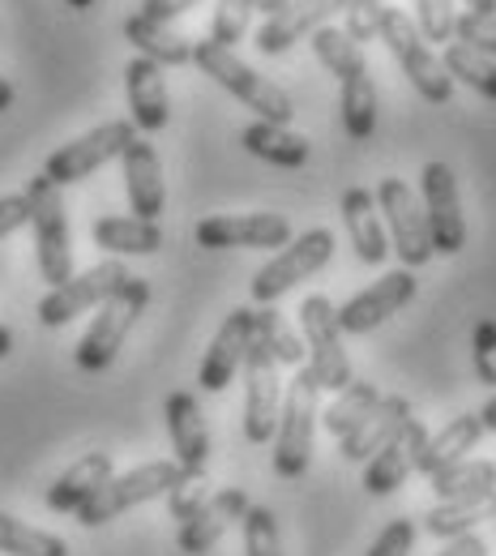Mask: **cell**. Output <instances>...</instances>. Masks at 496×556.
I'll return each mask as SVG.
<instances>
[{
  "label": "cell",
  "instance_id": "26",
  "mask_svg": "<svg viewBox=\"0 0 496 556\" xmlns=\"http://www.w3.org/2000/svg\"><path fill=\"white\" fill-rule=\"evenodd\" d=\"M343 223H347V231H352V244H355V257L364 262V266H381L385 257H390V236H385V227H381V218H377V193H368V189H347L343 193Z\"/></svg>",
  "mask_w": 496,
  "mask_h": 556
},
{
  "label": "cell",
  "instance_id": "24",
  "mask_svg": "<svg viewBox=\"0 0 496 556\" xmlns=\"http://www.w3.org/2000/svg\"><path fill=\"white\" fill-rule=\"evenodd\" d=\"M480 437H484V419H480V412H475V416L467 412V416L449 419L441 432H432V437L424 441L416 471L432 480V476H441V471H449V467L467 463V454L480 445Z\"/></svg>",
  "mask_w": 496,
  "mask_h": 556
},
{
  "label": "cell",
  "instance_id": "11",
  "mask_svg": "<svg viewBox=\"0 0 496 556\" xmlns=\"http://www.w3.org/2000/svg\"><path fill=\"white\" fill-rule=\"evenodd\" d=\"M279 359L253 339L244 355V437L249 445L275 441L279 412H283V381H279Z\"/></svg>",
  "mask_w": 496,
  "mask_h": 556
},
{
  "label": "cell",
  "instance_id": "34",
  "mask_svg": "<svg viewBox=\"0 0 496 556\" xmlns=\"http://www.w3.org/2000/svg\"><path fill=\"white\" fill-rule=\"evenodd\" d=\"M253 339L279 359V368H304L308 364L304 339H295V330L287 326V317L275 313L270 304H262V313H253Z\"/></svg>",
  "mask_w": 496,
  "mask_h": 556
},
{
  "label": "cell",
  "instance_id": "2",
  "mask_svg": "<svg viewBox=\"0 0 496 556\" xmlns=\"http://www.w3.org/2000/svg\"><path fill=\"white\" fill-rule=\"evenodd\" d=\"M145 304H150V282L138 275H129V282H125L120 291H112V295L99 304L90 330L81 334V343L73 351L77 368H81V372H103V368H112V359L120 355V348H125L129 330L138 326Z\"/></svg>",
  "mask_w": 496,
  "mask_h": 556
},
{
  "label": "cell",
  "instance_id": "20",
  "mask_svg": "<svg viewBox=\"0 0 496 556\" xmlns=\"http://www.w3.org/2000/svg\"><path fill=\"white\" fill-rule=\"evenodd\" d=\"M244 509H249V496H244V488H222V492H214L206 496V505L189 518V522H180V535H176V544H180V553L185 556H206L227 535V527H236L240 518H244Z\"/></svg>",
  "mask_w": 496,
  "mask_h": 556
},
{
  "label": "cell",
  "instance_id": "9",
  "mask_svg": "<svg viewBox=\"0 0 496 556\" xmlns=\"http://www.w3.org/2000/svg\"><path fill=\"white\" fill-rule=\"evenodd\" d=\"M330 257H334V236L326 227H313V231L295 236L291 244H283V253L253 275L249 291H253L257 304H275V300H283L295 282H304V278H313L317 270H326Z\"/></svg>",
  "mask_w": 496,
  "mask_h": 556
},
{
  "label": "cell",
  "instance_id": "33",
  "mask_svg": "<svg viewBox=\"0 0 496 556\" xmlns=\"http://www.w3.org/2000/svg\"><path fill=\"white\" fill-rule=\"evenodd\" d=\"M377 403H381V390H377L372 381H364V377H359V381L352 377V386H343V390L330 399V407L321 412L317 424H321L330 437H339V441H343V437H347V432H352L355 424L368 416Z\"/></svg>",
  "mask_w": 496,
  "mask_h": 556
},
{
  "label": "cell",
  "instance_id": "37",
  "mask_svg": "<svg viewBox=\"0 0 496 556\" xmlns=\"http://www.w3.org/2000/svg\"><path fill=\"white\" fill-rule=\"evenodd\" d=\"M308 39H313V56L321 61V70H330V77H339V81H343L347 73L359 70V65H368L364 52H359V43H352V35L339 30V26H321V30H313Z\"/></svg>",
  "mask_w": 496,
  "mask_h": 556
},
{
  "label": "cell",
  "instance_id": "13",
  "mask_svg": "<svg viewBox=\"0 0 496 556\" xmlns=\"http://www.w3.org/2000/svg\"><path fill=\"white\" fill-rule=\"evenodd\" d=\"M377 206H381L385 223H390V244H394L390 253H398V262H403L407 270L424 266L428 257H432V240H428L424 210H420V202H416L411 185L398 180V176L381 180V189H377Z\"/></svg>",
  "mask_w": 496,
  "mask_h": 556
},
{
  "label": "cell",
  "instance_id": "30",
  "mask_svg": "<svg viewBox=\"0 0 496 556\" xmlns=\"http://www.w3.org/2000/svg\"><path fill=\"white\" fill-rule=\"evenodd\" d=\"M339 108H343V129L352 141H368L377 129V86L368 65H359L339 81Z\"/></svg>",
  "mask_w": 496,
  "mask_h": 556
},
{
  "label": "cell",
  "instance_id": "21",
  "mask_svg": "<svg viewBox=\"0 0 496 556\" xmlns=\"http://www.w3.org/2000/svg\"><path fill=\"white\" fill-rule=\"evenodd\" d=\"M125 94H129V121H133V129L138 134H158L163 125H167V116H171V103H167V77L163 70L154 65V61H129V70H125Z\"/></svg>",
  "mask_w": 496,
  "mask_h": 556
},
{
  "label": "cell",
  "instance_id": "14",
  "mask_svg": "<svg viewBox=\"0 0 496 556\" xmlns=\"http://www.w3.org/2000/svg\"><path fill=\"white\" fill-rule=\"evenodd\" d=\"M193 236L202 249H283V244H291V223L275 210L211 214L198 223Z\"/></svg>",
  "mask_w": 496,
  "mask_h": 556
},
{
  "label": "cell",
  "instance_id": "10",
  "mask_svg": "<svg viewBox=\"0 0 496 556\" xmlns=\"http://www.w3.org/2000/svg\"><path fill=\"white\" fill-rule=\"evenodd\" d=\"M125 282H129L125 262L107 257V262H99V266L73 275L69 282L52 287V291L39 300V321H43L48 330H61V326H69L73 317H81L86 308H99V304H103L112 291H120Z\"/></svg>",
  "mask_w": 496,
  "mask_h": 556
},
{
  "label": "cell",
  "instance_id": "6",
  "mask_svg": "<svg viewBox=\"0 0 496 556\" xmlns=\"http://www.w3.org/2000/svg\"><path fill=\"white\" fill-rule=\"evenodd\" d=\"M26 202H30V227H35V257H39V275L43 282L61 287L73 278V249H69V214L61 189L39 172L26 185Z\"/></svg>",
  "mask_w": 496,
  "mask_h": 556
},
{
  "label": "cell",
  "instance_id": "27",
  "mask_svg": "<svg viewBox=\"0 0 496 556\" xmlns=\"http://www.w3.org/2000/svg\"><path fill=\"white\" fill-rule=\"evenodd\" d=\"M94 244L112 257H150L163 249V231L158 223H145L138 214H103L94 227H90Z\"/></svg>",
  "mask_w": 496,
  "mask_h": 556
},
{
  "label": "cell",
  "instance_id": "18",
  "mask_svg": "<svg viewBox=\"0 0 496 556\" xmlns=\"http://www.w3.org/2000/svg\"><path fill=\"white\" fill-rule=\"evenodd\" d=\"M343 9H347V0H291L275 17H262L253 43H257L266 56H283L287 48H295V39H304V35H313V30H321V26H330V17L343 13Z\"/></svg>",
  "mask_w": 496,
  "mask_h": 556
},
{
  "label": "cell",
  "instance_id": "35",
  "mask_svg": "<svg viewBox=\"0 0 496 556\" xmlns=\"http://www.w3.org/2000/svg\"><path fill=\"white\" fill-rule=\"evenodd\" d=\"M0 553L4 556H69V544L52 531H39L13 514H0Z\"/></svg>",
  "mask_w": 496,
  "mask_h": 556
},
{
  "label": "cell",
  "instance_id": "43",
  "mask_svg": "<svg viewBox=\"0 0 496 556\" xmlns=\"http://www.w3.org/2000/svg\"><path fill=\"white\" fill-rule=\"evenodd\" d=\"M471 364H475V377L484 386H496V321L484 317L471 334Z\"/></svg>",
  "mask_w": 496,
  "mask_h": 556
},
{
  "label": "cell",
  "instance_id": "51",
  "mask_svg": "<svg viewBox=\"0 0 496 556\" xmlns=\"http://www.w3.org/2000/svg\"><path fill=\"white\" fill-rule=\"evenodd\" d=\"M9 351H13V330H9V326H0V359H4Z\"/></svg>",
  "mask_w": 496,
  "mask_h": 556
},
{
  "label": "cell",
  "instance_id": "39",
  "mask_svg": "<svg viewBox=\"0 0 496 556\" xmlns=\"http://www.w3.org/2000/svg\"><path fill=\"white\" fill-rule=\"evenodd\" d=\"M249 22H253V0H218L211 17V39L222 48H236L249 35Z\"/></svg>",
  "mask_w": 496,
  "mask_h": 556
},
{
  "label": "cell",
  "instance_id": "48",
  "mask_svg": "<svg viewBox=\"0 0 496 556\" xmlns=\"http://www.w3.org/2000/svg\"><path fill=\"white\" fill-rule=\"evenodd\" d=\"M291 0H253V13H262V17H275L279 9H287Z\"/></svg>",
  "mask_w": 496,
  "mask_h": 556
},
{
  "label": "cell",
  "instance_id": "32",
  "mask_svg": "<svg viewBox=\"0 0 496 556\" xmlns=\"http://www.w3.org/2000/svg\"><path fill=\"white\" fill-rule=\"evenodd\" d=\"M496 518V501H436L432 509H428L424 518V531L432 540H458V535H471L480 522H488Z\"/></svg>",
  "mask_w": 496,
  "mask_h": 556
},
{
  "label": "cell",
  "instance_id": "22",
  "mask_svg": "<svg viewBox=\"0 0 496 556\" xmlns=\"http://www.w3.org/2000/svg\"><path fill=\"white\" fill-rule=\"evenodd\" d=\"M125 193H129V206L145 223H158V214L167 206V189H163V167H158V154L145 138H138L125 154Z\"/></svg>",
  "mask_w": 496,
  "mask_h": 556
},
{
  "label": "cell",
  "instance_id": "46",
  "mask_svg": "<svg viewBox=\"0 0 496 556\" xmlns=\"http://www.w3.org/2000/svg\"><path fill=\"white\" fill-rule=\"evenodd\" d=\"M26 223H30V202H26V193H9V198H0V240L13 236V231L26 227Z\"/></svg>",
  "mask_w": 496,
  "mask_h": 556
},
{
  "label": "cell",
  "instance_id": "5",
  "mask_svg": "<svg viewBox=\"0 0 496 556\" xmlns=\"http://www.w3.org/2000/svg\"><path fill=\"white\" fill-rule=\"evenodd\" d=\"M300 330H304V351H308V372L317 381V390L339 394L343 386H352V359L343 351V326H339V308L330 304V295H308L300 304Z\"/></svg>",
  "mask_w": 496,
  "mask_h": 556
},
{
  "label": "cell",
  "instance_id": "52",
  "mask_svg": "<svg viewBox=\"0 0 496 556\" xmlns=\"http://www.w3.org/2000/svg\"><path fill=\"white\" fill-rule=\"evenodd\" d=\"M467 9H475V13H496V0H467Z\"/></svg>",
  "mask_w": 496,
  "mask_h": 556
},
{
  "label": "cell",
  "instance_id": "17",
  "mask_svg": "<svg viewBox=\"0 0 496 556\" xmlns=\"http://www.w3.org/2000/svg\"><path fill=\"white\" fill-rule=\"evenodd\" d=\"M163 412H167V432H171V450H176L180 471L189 480H202L206 463H211V432H206V416H202L198 394L176 390V394H167Z\"/></svg>",
  "mask_w": 496,
  "mask_h": 556
},
{
  "label": "cell",
  "instance_id": "42",
  "mask_svg": "<svg viewBox=\"0 0 496 556\" xmlns=\"http://www.w3.org/2000/svg\"><path fill=\"white\" fill-rule=\"evenodd\" d=\"M347 35L352 43H372L381 39V17H385V0H347Z\"/></svg>",
  "mask_w": 496,
  "mask_h": 556
},
{
  "label": "cell",
  "instance_id": "40",
  "mask_svg": "<svg viewBox=\"0 0 496 556\" xmlns=\"http://www.w3.org/2000/svg\"><path fill=\"white\" fill-rule=\"evenodd\" d=\"M454 35H458V43H467L471 52L493 56V61H496V13H475V9H462V13L454 17Z\"/></svg>",
  "mask_w": 496,
  "mask_h": 556
},
{
  "label": "cell",
  "instance_id": "15",
  "mask_svg": "<svg viewBox=\"0 0 496 556\" xmlns=\"http://www.w3.org/2000/svg\"><path fill=\"white\" fill-rule=\"evenodd\" d=\"M411 300H416V275L411 270H390L339 308V326H343V334H368V330L385 326L398 308H407Z\"/></svg>",
  "mask_w": 496,
  "mask_h": 556
},
{
  "label": "cell",
  "instance_id": "31",
  "mask_svg": "<svg viewBox=\"0 0 496 556\" xmlns=\"http://www.w3.org/2000/svg\"><path fill=\"white\" fill-rule=\"evenodd\" d=\"M432 496L436 501H496V463L467 458L441 476H432Z\"/></svg>",
  "mask_w": 496,
  "mask_h": 556
},
{
  "label": "cell",
  "instance_id": "45",
  "mask_svg": "<svg viewBox=\"0 0 496 556\" xmlns=\"http://www.w3.org/2000/svg\"><path fill=\"white\" fill-rule=\"evenodd\" d=\"M167 505H171V518H176V522H189V518L206 505V492L198 488V480H185V484H176L167 492Z\"/></svg>",
  "mask_w": 496,
  "mask_h": 556
},
{
  "label": "cell",
  "instance_id": "1",
  "mask_svg": "<svg viewBox=\"0 0 496 556\" xmlns=\"http://www.w3.org/2000/svg\"><path fill=\"white\" fill-rule=\"evenodd\" d=\"M193 65L206 73V77H214L227 94H236L244 108H253L257 121L291 125V116H295L291 94H287L283 86H275L270 77H262L249 61H240L231 48H222L214 39H202V43H193Z\"/></svg>",
  "mask_w": 496,
  "mask_h": 556
},
{
  "label": "cell",
  "instance_id": "41",
  "mask_svg": "<svg viewBox=\"0 0 496 556\" xmlns=\"http://www.w3.org/2000/svg\"><path fill=\"white\" fill-rule=\"evenodd\" d=\"M454 0H416V30L428 43H449L454 39Z\"/></svg>",
  "mask_w": 496,
  "mask_h": 556
},
{
  "label": "cell",
  "instance_id": "8",
  "mask_svg": "<svg viewBox=\"0 0 496 556\" xmlns=\"http://www.w3.org/2000/svg\"><path fill=\"white\" fill-rule=\"evenodd\" d=\"M133 141H138L133 121H107V125H99V129L73 138L69 146L52 150L48 163H43V176H48L56 189L77 185V180H86L90 172H99V167H107L112 159H120Z\"/></svg>",
  "mask_w": 496,
  "mask_h": 556
},
{
  "label": "cell",
  "instance_id": "23",
  "mask_svg": "<svg viewBox=\"0 0 496 556\" xmlns=\"http://www.w3.org/2000/svg\"><path fill=\"white\" fill-rule=\"evenodd\" d=\"M112 476H116V471H112V454L90 450V454H81V458L73 463L65 476L52 480V488L43 492V505H48L52 514H77Z\"/></svg>",
  "mask_w": 496,
  "mask_h": 556
},
{
  "label": "cell",
  "instance_id": "25",
  "mask_svg": "<svg viewBox=\"0 0 496 556\" xmlns=\"http://www.w3.org/2000/svg\"><path fill=\"white\" fill-rule=\"evenodd\" d=\"M407 419H411V403H407V399H398V394L385 399V394H381V403H377V407H372V412H368V416L359 419L352 432L339 441V445H343V458H347V463L372 458V454H377V450H381Z\"/></svg>",
  "mask_w": 496,
  "mask_h": 556
},
{
  "label": "cell",
  "instance_id": "36",
  "mask_svg": "<svg viewBox=\"0 0 496 556\" xmlns=\"http://www.w3.org/2000/svg\"><path fill=\"white\" fill-rule=\"evenodd\" d=\"M441 65H445V73H449L454 81H467L475 94H484V99H493L496 103V61L493 56H480V52H471L467 43H445Z\"/></svg>",
  "mask_w": 496,
  "mask_h": 556
},
{
  "label": "cell",
  "instance_id": "12",
  "mask_svg": "<svg viewBox=\"0 0 496 556\" xmlns=\"http://www.w3.org/2000/svg\"><path fill=\"white\" fill-rule=\"evenodd\" d=\"M420 189H424V223H428V240H432V253H462L467 244V218H462V198H458V180H454V167L432 159L420 172Z\"/></svg>",
  "mask_w": 496,
  "mask_h": 556
},
{
  "label": "cell",
  "instance_id": "4",
  "mask_svg": "<svg viewBox=\"0 0 496 556\" xmlns=\"http://www.w3.org/2000/svg\"><path fill=\"white\" fill-rule=\"evenodd\" d=\"M185 480H189V476L180 471L176 458L142 463V467L125 471V476H112L107 484L99 488V492L77 509V522H81V527H103V522L120 518L125 509H138V505L154 501V496H167L171 488L185 484Z\"/></svg>",
  "mask_w": 496,
  "mask_h": 556
},
{
  "label": "cell",
  "instance_id": "29",
  "mask_svg": "<svg viewBox=\"0 0 496 556\" xmlns=\"http://www.w3.org/2000/svg\"><path fill=\"white\" fill-rule=\"evenodd\" d=\"M244 150L253 154V159H262V163H270V167H287V172H295V167H304L308 163V154H313V146L304 134H291V125H270V121H253L244 134Z\"/></svg>",
  "mask_w": 496,
  "mask_h": 556
},
{
  "label": "cell",
  "instance_id": "38",
  "mask_svg": "<svg viewBox=\"0 0 496 556\" xmlns=\"http://www.w3.org/2000/svg\"><path fill=\"white\" fill-rule=\"evenodd\" d=\"M240 527H244V556H283L279 518L270 505H249Z\"/></svg>",
  "mask_w": 496,
  "mask_h": 556
},
{
  "label": "cell",
  "instance_id": "19",
  "mask_svg": "<svg viewBox=\"0 0 496 556\" xmlns=\"http://www.w3.org/2000/svg\"><path fill=\"white\" fill-rule=\"evenodd\" d=\"M253 348V308H231L227 321L218 326L211 351L202 359V372H198V386L206 394H218L231 386L236 368H244V355Z\"/></svg>",
  "mask_w": 496,
  "mask_h": 556
},
{
  "label": "cell",
  "instance_id": "7",
  "mask_svg": "<svg viewBox=\"0 0 496 556\" xmlns=\"http://www.w3.org/2000/svg\"><path fill=\"white\" fill-rule=\"evenodd\" d=\"M381 43L394 52L398 70L407 73V81L424 94L428 103H449V94H454V77L445 73L441 56H432V48L420 39L416 22H411L403 9H390V4H385V17H381Z\"/></svg>",
  "mask_w": 496,
  "mask_h": 556
},
{
  "label": "cell",
  "instance_id": "53",
  "mask_svg": "<svg viewBox=\"0 0 496 556\" xmlns=\"http://www.w3.org/2000/svg\"><path fill=\"white\" fill-rule=\"evenodd\" d=\"M65 4H69V9H90L94 0H65Z\"/></svg>",
  "mask_w": 496,
  "mask_h": 556
},
{
  "label": "cell",
  "instance_id": "49",
  "mask_svg": "<svg viewBox=\"0 0 496 556\" xmlns=\"http://www.w3.org/2000/svg\"><path fill=\"white\" fill-rule=\"evenodd\" d=\"M480 419H484V432H496V394L484 403V412H480Z\"/></svg>",
  "mask_w": 496,
  "mask_h": 556
},
{
  "label": "cell",
  "instance_id": "50",
  "mask_svg": "<svg viewBox=\"0 0 496 556\" xmlns=\"http://www.w3.org/2000/svg\"><path fill=\"white\" fill-rule=\"evenodd\" d=\"M9 108H13V86L0 77V112H9Z\"/></svg>",
  "mask_w": 496,
  "mask_h": 556
},
{
  "label": "cell",
  "instance_id": "28",
  "mask_svg": "<svg viewBox=\"0 0 496 556\" xmlns=\"http://www.w3.org/2000/svg\"><path fill=\"white\" fill-rule=\"evenodd\" d=\"M125 39L138 48V56L154 61L158 70H176V65H189L193 61V39L163 26V22H150L142 13L125 17Z\"/></svg>",
  "mask_w": 496,
  "mask_h": 556
},
{
  "label": "cell",
  "instance_id": "47",
  "mask_svg": "<svg viewBox=\"0 0 496 556\" xmlns=\"http://www.w3.org/2000/svg\"><path fill=\"white\" fill-rule=\"evenodd\" d=\"M441 556H488V544L471 531V535H458V540H449V548Z\"/></svg>",
  "mask_w": 496,
  "mask_h": 556
},
{
  "label": "cell",
  "instance_id": "44",
  "mask_svg": "<svg viewBox=\"0 0 496 556\" xmlns=\"http://www.w3.org/2000/svg\"><path fill=\"white\" fill-rule=\"evenodd\" d=\"M411 548H416V522H411V518H394V522L372 540L368 556H411Z\"/></svg>",
  "mask_w": 496,
  "mask_h": 556
},
{
  "label": "cell",
  "instance_id": "3",
  "mask_svg": "<svg viewBox=\"0 0 496 556\" xmlns=\"http://www.w3.org/2000/svg\"><path fill=\"white\" fill-rule=\"evenodd\" d=\"M321 390L313 381L308 368H295L291 386L283 390V412H279V428H275V471L279 480H300L308 471V458H313V432H317V407Z\"/></svg>",
  "mask_w": 496,
  "mask_h": 556
},
{
  "label": "cell",
  "instance_id": "16",
  "mask_svg": "<svg viewBox=\"0 0 496 556\" xmlns=\"http://www.w3.org/2000/svg\"><path fill=\"white\" fill-rule=\"evenodd\" d=\"M428 441V428L411 416L364 467V492L368 496H390L416 476V463H420V450Z\"/></svg>",
  "mask_w": 496,
  "mask_h": 556
}]
</instances>
